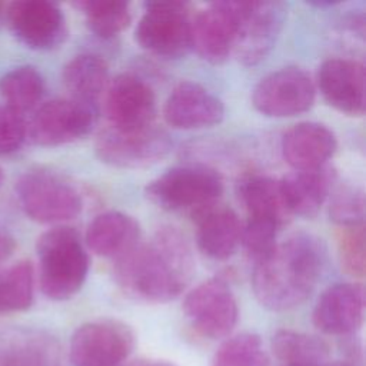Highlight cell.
I'll list each match as a JSON object with an SVG mask.
<instances>
[{
	"mask_svg": "<svg viewBox=\"0 0 366 366\" xmlns=\"http://www.w3.org/2000/svg\"><path fill=\"white\" fill-rule=\"evenodd\" d=\"M279 229L274 222L266 219H247L246 226L242 227L240 244L254 264L262 262L274 249Z\"/></svg>",
	"mask_w": 366,
	"mask_h": 366,
	"instance_id": "1f68e13d",
	"label": "cell"
},
{
	"mask_svg": "<svg viewBox=\"0 0 366 366\" xmlns=\"http://www.w3.org/2000/svg\"><path fill=\"white\" fill-rule=\"evenodd\" d=\"M104 113L114 129H139L153 124L156 97L153 89L134 74H119L103 94Z\"/></svg>",
	"mask_w": 366,
	"mask_h": 366,
	"instance_id": "5bb4252c",
	"label": "cell"
},
{
	"mask_svg": "<svg viewBox=\"0 0 366 366\" xmlns=\"http://www.w3.org/2000/svg\"><path fill=\"white\" fill-rule=\"evenodd\" d=\"M59 345L47 333L34 329L0 332V366H57Z\"/></svg>",
	"mask_w": 366,
	"mask_h": 366,
	"instance_id": "7402d4cb",
	"label": "cell"
},
{
	"mask_svg": "<svg viewBox=\"0 0 366 366\" xmlns=\"http://www.w3.org/2000/svg\"><path fill=\"white\" fill-rule=\"evenodd\" d=\"M147 199L167 212L199 210L217 203L223 193L222 176L203 164L177 166L146 186Z\"/></svg>",
	"mask_w": 366,
	"mask_h": 366,
	"instance_id": "277c9868",
	"label": "cell"
},
{
	"mask_svg": "<svg viewBox=\"0 0 366 366\" xmlns=\"http://www.w3.org/2000/svg\"><path fill=\"white\" fill-rule=\"evenodd\" d=\"M4 19L16 39L33 50L56 49L67 36L66 17L53 1H13L7 4Z\"/></svg>",
	"mask_w": 366,
	"mask_h": 366,
	"instance_id": "4fadbf2b",
	"label": "cell"
},
{
	"mask_svg": "<svg viewBox=\"0 0 366 366\" xmlns=\"http://www.w3.org/2000/svg\"><path fill=\"white\" fill-rule=\"evenodd\" d=\"M24 213L37 223L54 224L74 219L81 212L79 192L61 176L49 170H30L16 183Z\"/></svg>",
	"mask_w": 366,
	"mask_h": 366,
	"instance_id": "5b68a950",
	"label": "cell"
},
{
	"mask_svg": "<svg viewBox=\"0 0 366 366\" xmlns=\"http://www.w3.org/2000/svg\"><path fill=\"white\" fill-rule=\"evenodd\" d=\"M140 226L129 214L109 210L97 214L86 230L87 247L100 257L117 259L139 243Z\"/></svg>",
	"mask_w": 366,
	"mask_h": 366,
	"instance_id": "603a6c76",
	"label": "cell"
},
{
	"mask_svg": "<svg viewBox=\"0 0 366 366\" xmlns=\"http://www.w3.org/2000/svg\"><path fill=\"white\" fill-rule=\"evenodd\" d=\"M272 350L285 365L323 366L329 359V345L313 335L282 329L272 337Z\"/></svg>",
	"mask_w": 366,
	"mask_h": 366,
	"instance_id": "484cf974",
	"label": "cell"
},
{
	"mask_svg": "<svg viewBox=\"0 0 366 366\" xmlns=\"http://www.w3.org/2000/svg\"><path fill=\"white\" fill-rule=\"evenodd\" d=\"M0 92L6 106L23 114L33 109L44 93V80L33 66H19L0 80Z\"/></svg>",
	"mask_w": 366,
	"mask_h": 366,
	"instance_id": "4316f807",
	"label": "cell"
},
{
	"mask_svg": "<svg viewBox=\"0 0 366 366\" xmlns=\"http://www.w3.org/2000/svg\"><path fill=\"white\" fill-rule=\"evenodd\" d=\"M193 219L197 226V246L203 254L226 260L236 252L243 226L234 210L214 203L194 213Z\"/></svg>",
	"mask_w": 366,
	"mask_h": 366,
	"instance_id": "ffe728a7",
	"label": "cell"
},
{
	"mask_svg": "<svg viewBox=\"0 0 366 366\" xmlns=\"http://www.w3.org/2000/svg\"><path fill=\"white\" fill-rule=\"evenodd\" d=\"M239 200L250 219H266L279 227L290 220L285 204L280 182L264 174H246L237 183Z\"/></svg>",
	"mask_w": 366,
	"mask_h": 366,
	"instance_id": "cb8c5ba5",
	"label": "cell"
},
{
	"mask_svg": "<svg viewBox=\"0 0 366 366\" xmlns=\"http://www.w3.org/2000/svg\"><path fill=\"white\" fill-rule=\"evenodd\" d=\"M317 86L325 100L336 110L362 116L365 113V66L350 59H329L317 73Z\"/></svg>",
	"mask_w": 366,
	"mask_h": 366,
	"instance_id": "e0dca14e",
	"label": "cell"
},
{
	"mask_svg": "<svg viewBox=\"0 0 366 366\" xmlns=\"http://www.w3.org/2000/svg\"><path fill=\"white\" fill-rule=\"evenodd\" d=\"M163 116L174 129H202L220 123L224 116V106L202 84L182 81L167 97Z\"/></svg>",
	"mask_w": 366,
	"mask_h": 366,
	"instance_id": "ac0fdd59",
	"label": "cell"
},
{
	"mask_svg": "<svg viewBox=\"0 0 366 366\" xmlns=\"http://www.w3.org/2000/svg\"><path fill=\"white\" fill-rule=\"evenodd\" d=\"M330 219L339 226L363 224L365 217V194L363 190L345 184L335 190L330 200Z\"/></svg>",
	"mask_w": 366,
	"mask_h": 366,
	"instance_id": "d6a6232c",
	"label": "cell"
},
{
	"mask_svg": "<svg viewBox=\"0 0 366 366\" xmlns=\"http://www.w3.org/2000/svg\"><path fill=\"white\" fill-rule=\"evenodd\" d=\"M36 250L43 295L51 300L74 296L89 272V256L80 234L73 227L56 226L39 237Z\"/></svg>",
	"mask_w": 366,
	"mask_h": 366,
	"instance_id": "3957f363",
	"label": "cell"
},
{
	"mask_svg": "<svg viewBox=\"0 0 366 366\" xmlns=\"http://www.w3.org/2000/svg\"><path fill=\"white\" fill-rule=\"evenodd\" d=\"M114 280L130 297L166 303L190 283L194 257L187 239L172 226L160 227L146 243H137L114 260Z\"/></svg>",
	"mask_w": 366,
	"mask_h": 366,
	"instance_id": "6da1fadb",
	"label": "cell"
},
{
	"mask_svg": "<svg viewBox=\"0 0 366 366\" xmlns=\"http://www.w3.org/2000/svg\"><path fill=\"white\" fill-rule=\"evenodd\" d=\"M6 9H7V4L6 3H3V1H0V23L4 20V17H6Z\"/></svg>",
	"mask_w": 366,
	"mask_h": 366,
	"instance_id": "8d00e7d4",
	"label": "cell"
},
{
	"mask_svg": "<svg viewBox=\"0 0 366 366\" xmlns=\"http://www.w3.org/2000/svg\"><path fill=\"white\" fill-rule=\"evenodd\" d=\"M172 149L166 130L154 124L139 129L107 127L97 136V157L113 167L136 169L157 163Z\"/></svg>",
	"mask_w": 366,
	"mask_h": 366,
	"instance_id": "52a82bcc",
	"label": "cell"
},
{
	"mask_svg": "<svg viewBox=\"0 0 366 366\" xmlns=\"http://www.w3.org/2000/svg\"><path fill=\"white\" fill-rule=\"evenodd\" d=\"M337 252L342 267L352 276L362 277L366 264L365 226H343L337 233Z\"/></svg>",
	"mask_w": 366,
	"mask_h": 366,
	"instance_id": "4dcf8cb0",
	"label": "cell"
},
{
	"mask_svg": "<svg viewBox=\"0 0 366 366\" xmlns=\"http://www.w3.org/2000/svg\"><path fill=\"white\" fill-rule=\"evenodd\" d=\"M267 355L256 333H239L226 339L213 355L210 366H267Z\"/></svg>",
	"mask_w": 366,
	"mask_h": 366,
	"instance_id": "f546056e",
	"label": "cell"
},
{
	"mask_svg": "<svg viewBox=\"0 0 366 366\" xmlns=\"http://www.w3.org/2000/svg\"><path fill=\"white\" fill-rule=\"evenodd\" d=\"M34 296V269L21 260L0 270V312H21L31 306Z\"/></svg>",
	"mask_w": 366,
	"mask_h": 366,
	"instance_id": "f1b7e54d",
	"label": "cell"
},
{
	"mask_svg": "<svg viewBox=\"0 0 366 366\" xmlns=\"http://www.w3.org/2000/svg\"><path fill=\"white\" fill-rule=\"evenodd\" d=\"M183 312L196 332L209 339L227 336L239 316L234 295L222 277H212L192 289L183 300Z\"/></svg>",
	"mask_w": 366,
	"mask_h": 366,
	"instance_id": "8fae6325",
	"label": "cell"
},
{
	"mask_svg": "<svg viewBox=\"0 0 366 366\" xmlns=\"http://www.w3.org/2000/svg\"><path fill=\"white\" fill-rule=\"evenodd\" d=\"M336 146L335 134L325 124L315 122L292 126L282 139L283 157L295 170H315L327 166Z\"/></svg>",
	"mask_w": 366,
	"mask_h": 366,
	"instance_id": "d6986e66",
	"label": "cell"
},
{
	"mask_svg": "<svg viewBox=\"0 0 366 366\" xmlns=\"http://www.w3.org/2000/svg\"><path fill=\"white\" fill-rule=\"evenodd\" d=\"M365 290L357 283H337L326 289L313 309V325L323 333L349 336L363 323Z\"/></svg>",
	"mask_w": 366,
	"mask_h": 366,
	"instance_id": "2e32d148",
	"label": "cell"
},
{
	"mask_svg": "<svg viewBox=\"0 0 366 366\" xmlns=\"http://www.w3.org/2000/svg\"><path fill=\"white\" fill-rule=\"evenodd\" d=\"M127 366H176L166 360H156V359H137L129 363Z\"/></svg>",
	"mask_w": 366,
	"mask_h": 366,
	"instance_id": "d590c367",
	"label": "cell"
},
{
	"mask_svg": "<svg viewBox=\"0 0 366 366\" xmlns=\"http://www.w3.org/2000/svg\"><path fill=\"white\" fill-rule=\"evenodd\" d=\"M63 81L71 99L97 107L109 84L107 63L96 54H79L64 66Z\"/></svg>",
	"mask_w": 366,
	"mask_h": 366,
	"instance_id": "d4e9b609",
	"label": "cell"
},
{
	"mask_svg": "<svg viewBox=\"0 0 366 366\" xmlns=\"http://www.w3.org/2000/svg\"><path fill=\"white\" fill-rule=\"evenodd\" d=\"M133 347L134 333L126 323L102 319L76 329L69 356L73 366H120Z\"/></svg>",
	"mask_w": 366,
	"mask_h": 366,
	"instance_id": "9c48e42d",
	"label": "cell"
},
{
	"mask_svg": "<svg viewBox=\"0 0 366 366\" xmlns=\"http://www.w3.org/2000/svg\"><path fill=\"white\" fill-rule=\"evenodd\" d=\"M326 263L323 243L313 234L296 233L254 264L252 286L259 303L274 312L302 305L316 287Z\"/></svg>",
	"mask_w": 366,
	"mask_h": 366,
	"instance_id": "7a4b0ae2",
	"label": "cell"
},
{
	"mask_svg": "<svg viewBox=\"0 0 366 366\" xmlns=\"http://www.w3.org/2000/svg\"><path fill=\"white\" fill-rule=\"evenodd\" d=\"M27 137V124L23 114L4 106H0V154H9L19 150Z\"/></svg>",
	"mask_w": 366,
	"mask_h": 366,
	"instance_id": "836d02e7",
	"label": "cell"
},
{
	"mask_svg": "<svg viewBox=\"0 0 366 366\" xmlns=\"http://www.w3.org/2000/svg\"><path fill=\"white\" fill-rule=\"evenodd\" d=\"M97 122V107L74 99L41 104L27 124V137L39 146H60L87 136Z\"/></svg>",
	"mask_w": 366,
	"mask_h": 366,
	"instance_id": "30bf717a",
	"label": "cell"
},
{
	"mask_svg": "<svg viewBox=\"0 0 366 366\" xmlns=\"http://www.w3.org/2000/svg\"><path fill=\"white\" fill-rule=\"evenodd\" d=\"M84 16L89 29L102 39L120 34L132 21L130 6L120 0H86L74 3Z\"/></svg>",
	"mask_w": 366,
	"mask_h": 366,
	"instance_id": "83f0119b",
	"label": "cell"
},
{
	"mask_svg": "<svg viewBox=\"0 0 366 366\" xmlns=\"http://www.w3.org/2000/svg\"><path fill=\"white\" fill-rule=\"evenodd\" d=\"M190 10L182 1H149L136 27V41L152 54L177 59L192 49Z\"/></svg>",
	"mask_w": 366,
	"mask_h": 366,
	"instance_id": "8992f818",
	"label": "cell"
},
{
	"mask_svg": "<svg viewBox=\"0 0 366 366\" xmlns=\"http://www.w3.org/2000/svg\"><path fill=\"white\" fill-rule=\"evenodd\" d=\"M283 366H297V365H283ZM325 366V365H323Z\"/></svg>",
	"mask_w": 366,
	"mask_h": 366,
	"instance_id": "ab89813d",
	"label": "cell"
},
{
	"mask_svg": "<svg viewBox=\"0 0 366 366\" xmlns=\"http://www.w3.org/2000/svg\"><path fill=\"white\" fill-rule=\"evenodd\" d=\"M315 84L299 67H283L264 76L253 89L257 112L270 117H290L309 110L315 102Z\"/></svg>",
	"mask_w": 366,
	"mask_h": 366,
	"instance_id": "7c38bea8",
	"label": "cell"
},
{
	"mask_svg": "<svg viewBox=\"0 0 366 366\" xmlns=\"http://www.w3.org/2000/svg\"><path fill=\"white\" fill-rule=\"evenodd\" d=\"M237 27V1H217L192 19V47L209 63H223L232 53Z\"/></svg>",
	"mask_w": 366,
	"mask_h": 366,
	"instance_id": "9a60e30c",
	"label": "cell"
},
{
	"mask_svg": "<svg viewBox=\"0 0 366 366\" xmlns=\"http://www.w3.org/2000/svg\"><path fill=\"white\" fill-rule=\"evenodd\" d=\"M333 180L335 172L329 166L315 170H295L279 180L289 213L302 217L316 216L330 193Z\"/></svg>",
	"mask_w": 366,
	"mask_h": 366,
	"instance_id": "44dd1931",
	"label": "cell"
},
{
	"mask_svg": "<svg viewBox=\"0 0 366 366\" xmlns=\"http://www.w3.org/2000/svg\"><path fill=\"white\" fill-rule=\"evenodd\" d=\"M286 19L279 1H237V27L233 54L244 66L262 61L276 44Z\"/></svg>",
	"mask_w": 366,
	"mask_h": 366,
	"instance_id": "ba28073f",
	"label": "cell"
},
{
	"mask_svg": "<svg viewBox=\"0 0 366 366\" xmlns=\"http://www.w3.org/2000/svg\"><path fill=\"white\" fill-rule=\"evenodd\" d=\"M3 179H4V174H3V170L0 169V186H1V183H3Z\"/></svg>",
	"mask_w": 366,
	"mask_h": 366,
	"instance_id": "f35d334b",
	"label": "cell"
},
{
	"mask_svg": "<svg viewBox=\"0 0 366 366\" xmlns=\"http://www.w3.org/2000/svg\"><path fill=\"white\" fill-rule=\"evenodd\" d=\"M325 366H355L353 363H349V362H330V363H326Z\"/></svg>",
	"mask_w": 366,
	"mask_h": 366,
	"instance_id": "74e56055",
	"label": "cell"
},
{
	"mask_svg": "<svg viewBox=\"0 0 366 366\" xmlns=\"http://www.w3.org/2000/svg\"><path fill=\"white\" fill-rule=\"evenodd\" d=\"M16 242L11 234H9L6 230L0 229V264L6 262L14 252Z\"/></svg>",
	"mask_w": 366,
	"mask_h": 366,
	"instance_id": "e575fe53",
	"label": "cell"
}]
</instances>
